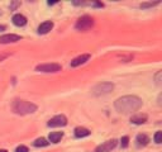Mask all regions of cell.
I'll return each instance as SVG.
<instances>
[{
    "mask_svg": "<svg viewBox=\"0 0 162 152\" xmlns=\"http://www.w3.org/2000/svg\"><path fill=\"white\" fill-rule=\"evenodd\" d=\"M13 110L20 115L32 114V113L37 112V105L31 102H27V100H15L13 103Z\"/></svg>",
    "mask_w": 162,
    "mask_h": 152,
    "instance_id": "7a4b0ae2",
    "label": "cell"
},
{
    "mask_svg": "<svg viewBox=\"0 0 162 152\" xmlns=\"http://www.w3.org/2000/svg\"><path fill=\"white\" fill-rule=\"evenodd\" d=\"M128 142H129V138L128 137H123L122 138V141H120V143H122V147H128Z\"/></svg>",
    "mask_w": 162,
    "mask_h": 152,
    "instance_id": "d6986e66",
    "label": "cell"
},
{
    "mask_svg": "<svg viewBox=\"0 0 162 152\" xmlns=\"http://www.w3.org/2000/svg\"><path fill=\"white\" fill-rule=\"evenodd\" d=\"M92 25H94L92 18L89 17V15H84V17H81V18L77 20L75 28H76L77 31H87V29L91 28Z\"/></svg>",
    "mask_w": 162,
    "mask_h": 152,
    "instance_id": "277c9868",
    "label": "cell"
},
{
    "mask_svg": "<svg viewBox=\"0 0 162 152\" xmlns=\"http://www.w3.org/2000/svg\"><path fill=\"white\" fill-rule=\"evenodd\" d=\"M0 152H8L6 150H0Z\"/></svg>",
    "mask_w": 162,
    "mask_h": 152,
    "instance_id": "cb8c5ba5",
    "label": "cell"
},
{
    "mask_svg": "<svg viewBox=\"0 0 162 152\" xmlns=\"http://www.w3.org/2000/svg\"><path fill=\"white\" fill-rule=\"evenodd\" d=\"M53 28V23L52 22H43L42 24H40L39 27H38V33L39 34H46V33H48L51 29Z\"/></svg>",
    "mask_w": 162,
    "mask_h": 152,
    "instance_id": "30bf717a",
    "label": "cell"
},
{
    "mask_svg": "<svg viewBox=\"0 0 162 152\" xmlns=\"http://www.w3.org/2000/svg\"><path fill=\"white\" fill-rule=\"evenodd\" d=\"M62 137H63L62 132H52V133H49V141L52 143H58Z\"/></svg>",
    "mask_w": 162,
    "mask_h": 152,
    "instance_id": "4fadbf2b",
    "label": "cell"
},
{
    "mask_svg": "<svg viewBox=\"0 0 162 152\" xmlns=\"http://www.w3.org/2000/svg\"><path fill=\"white\" fill-rule=\"evenodd\" d=\"M161 137H162V132H160V131L156 132V134H155V137H153L156 143H161Z\"/></svg>",
    "mask_w": 162,
    "mask_h": 152,
    "instance_id": "ac0fdd59",
    "label": "cell"
},
{
    "mask_svg": "<svg viewBox=\"0 0 162 152\" xmlns=\"http://www.w3.org/2000/svg\"><path fill=\"white\" fill-rule=\"evenodd\" d=\"M15 152H29V150H28V147H25V146H18Z\"/></svg>",
    "mask_w": 162,
    "mask_h": 152,
    "instance_id": "ffe728a7",
    "label": "cell"
},
{
    "mask_svg": "<svg viewBox=\"0 0 162 152\" xmlns=\"http://www.w3.org/2000/svg\"><path fill=\"white\" fill-rule=\"evenodd\" d=\"M0 15H2V11H0Z\"/></svg>",
    "mask_w": 162,
    "mask_h": 152,
    "instance_id": "d4e9b609",
    "label": "cell"
},
{
    "mask_svg": "<svg viewBox=\"0 0 162 152\" xmlns=\"http://www.w3.org/2000/svg\"><path fill=\"white\" fill-rule=\"evenodd\" d=\"M136 141H137L138 146H146V145H148V142H150V138H148L146 134H138Z\"/></svg>",
    "mask_w": 162,
    "mask_h": 152,
    "instance_id": "5bb4252c",
    "label": "cell"
},
{
    "mask_svg": "<svg viewBox=\"0 0 162 152\" xmlns=\"http://www.w3.org/2000/svg\"><path fill=\"white\" fill-rule=\"evenodd\" d=\"M75 136L77 138L87 137V136H90V131L86 128H83V127H77V128H75Z\"/></svg>",
    "mask_w": 162,
    "mask_h": 152,
    "instance_id": "7c38bea8",
    "label": "cell"
},
{
    "mask_svg": "<svg viewBox=\"0 0 162 152\" xmlns=\"http://www.w3.org/2000/svg\"><path fill=\"white\" fill-rule=\"evenodd\" d=\"M158 4H160V2H155V3H142L139 7H141L142 9H146V8H152V7L158 5Z\"/></svg>",
    "mask_w": 162,
    "mask_h": 152,
    "instance_id": "e0dca14e",
    "label": "cell"
},
{
    "mask_svg": "<svg viewBox=\"0 0 162 152\" xmlns=\"http://www.w3.org/2000/svg\"><path fill=\"white\" fill-rule=\"evenodd\" d=\"M5 29V27L4 25H0V31H4Z\"/></svg>",
    "mask_w": 162,
    "mask_h": 152,
    "instance_id": "603a6c76",
    "label": "cell"
},
{
    "mask_svg": "<svg viewBox=\"0 0 162 152\" xmlns=\"http://www.w3.org/2000/svg\"><path fill=\"white\" fill-rule=\"evenodd\" d=\"M89 60H90V54H81V56H79V57H76L71 61V67H76L79 65H83Z\"/></svg>",
    "mask_w": 162,
    "mask_h": 152,
    "instance_id": "9c48e42d",
    "label": "cell"
},
{
    "mask_svg": "<svg viewBox=\"0 0 162 152\" xmlns=\"http://www.w3.org/2000/svg\"><path fill=\"white\" fill-rule=\"evenodd\" d=\"M48 143L49 142H47V140H45V138H38V140H36L33 142V145L36 147H46V146H48Z\"/></svg>",
    "mask_w": 162,
    "mask_h": 152,
    "instance_id": "2e32d148",
    "label": "cell"
},
{
    "mask_svg": "<svg viewBox=\"0 0 162 152\" xmlns=\"http://www.w3.org/2000/svg\"><path fill=\"white\" fill-rule=\"evenodd\" d=\"M115 146H117V140H110L98 146L95 152H110L113 148H115Z\"/></svg>",
    "mask_w": 162,
    "mask_h": 152,
    "instance_id": "8992f818",
    "label": "cell"
},
{
    "mask_svg": "<svg viewBox=\"0 0 162 152\" xmlns=\"http://www.w3.org/2000/svg\"><path fill=\"white\" fill-rule=\"evenodd\" d=\"M67 124V119L65 115H56V117H53L49 122H48V126L49 127H63Z\"/></svg>",
    "mask_w": 162,
    "mask_h": 152,
    "instance_id": "52a82bcc",
    "label": "cell"
},
{
    "mask_svg": "<svg viewBox=\"0 0 162 152\" xmlns=\"http://www.w3.org/2000/svg\"><path fill=\"white\" fill-rule=\"evenodd\" d=\"M113 89H114V85L112 84V82H100V84H98V85H95L92 88V94L95 96L106 95V94H109Z\"/></svg>",
    "mask_w": 162,
    "mask_h": 152,
    "instance_id": "3957f363",
    "label": "cell"
},
{
    "mask_svg": "<svg viewBox=\"0 0 162 152\" xmlns=\"http://www.w3.org/2000/svg\"><path fill=\"white\" fill-rule=\"evenodd\" d=\"M160 76H161V71H158V72H157V75H156V82H157L158 85L161 84V81H160Z\"/></svg>",
    "mask_w": 162,
    "mask_h": 152,
    "instance_id": "44dd1931",
    "label": "cell"
},
{
    "mask_svg": "<svg viewBox=\"0 0 162 152\" xmlns=\"http://www.w3.org/2000/svg\"><path fill=\"white\" fill-rule=\"evenodd\" d=\"M114 106L119 113L128 114L132 112H137L142 106V99H139L136 95H126L117 99L114 103Z\"/></svg>",
    "mask_w": 162,
    "mask_h": 152,
    "instance_id": "6da1fadb",
    "label": "cell"
},
{
    "mask_svg": "<svg viewBox=\"0 0 162 152\" xmlns=\"http://www.w3.org/2000/svg\"><path fill=\"white\" fill-rule=\"evenodd\" d=\"M20 41V36L18 34H4L0 37V43H14Z\"/></svg>",
    "mask_w": 162,
    "mask_h": 152,
    "instance_id": "ba28073f",
    "label": "cell"
},
{
    "mask_svg": "<svg viewBox=\"0 0 162 152\" xmlns=\"http://www.w3.org/2000/svg\"><path fill=\"white\" fill-rule=\"evenodd\" d=\"M36 70L39 72H57L61 71V65L58 63H45V65H38Z\"/></svg>",
    "mask_w": 162,
    "mask_h": 152,
    "instance_id": "5b68a950",
    "label": "cell"
},
{
    "mask_svg": "<svg viewBox=\"0 0 162 152\" xmlns=\"http://www.w3.org/2000/svg\"><path fill=\"white\" fill-rule=\"evenodd\" d=\"M11 20H13V23H14L15 25H18V27H23V25L27 24V18L23 14H15L14 17H13Z\"/></svg>",
    "mask_w": 162,
    "mask_h": 152,
    "instance_id": "8fae6325",
    "label": "cell"
},
{
    "mask_svg": "<svg viewBox=\"0 0 162 152\" xmlns=\"http://www.w3.org/2000/svg\"><path fill=\"white\" fill-rule=\"evenodd\" d=\"M146 120H147V115H142V114L134 115L130 119V122L134 123V124H143V123H146Z\"/></svg>",
    "mask_w": 162,
    "mask_h": 152,
    "instance_id": "9a60e30c",
    "label": "cell"
},
{
    "mask_svg": "<svg viewBox=\"0 0 162 152\" xmlns=\"http://www.w3.org/2000/svg\"><path fill=\"white\" fill-rule=\"evenodd\" d=\"M18 5H19V3H13L10 8H15V7H18Z\"/></svg>",
    "mask_w": 162,
    "mask_h": 152,
    "instance_id": "7402d4cb",
    "label": "cell"
}]
</instances>
